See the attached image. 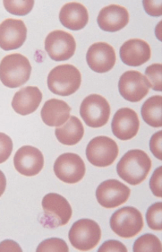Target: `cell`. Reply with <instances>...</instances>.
Masks as SVG:
<instances>
[{"label":"cell","instance_id":"1","mask_svg":"<svg viewBox=\"0 0 162 252\" xmlns=\"http://www.w3.org/2000/svg\"><path fill=\"white\" fill-rule=\"evenodd\" d=\"M152 169V160L142 150L134 149L124 155L118 161V176L133 186L141 184Z\"/></svg>","mask_w":162,"mask_h":252},{"label":"cell","instance_id":"2","mask_svg":"<svg viewBox=\"0 0 162 252\" xmlns=\"http://www.w3.org/2000/svg\"><path fill=\"white\" fill-rule=\"evenodd\" d=\"M30 61L19 53L5 56L0 62V80L6 87H20L30 79Z\"/></svg>","mask_w":162,"mask_h":252},{"label":"cell","instance_id":"3","mask_svg":"<svg viewBox=\"0 0 162 252\" xmlns=\"http://www.w3.org/2000/svg\"><path fill=\"white\" fill-rule=\"evenodd\" d=\"M81 73L76 66L69 64L54 67L48 76V87L56 95L69 96L80 88Z\"/></svg>","mask_w":162,"mask_h":252},{"label":"cell","instance_id":"4","mask_svg":"<svg viewBox=\"0 0 162 252\" xmlns=\"http://www.w3.org/2000/svg\"><path fill=\"white\" fill-rule=\"evenodd\" d=\"M42 208L44 216L41 220V224L51 229L66 225L73 215L69 202L56 193H49L43 197Z\"/></svg>","mask_w":162,"mask_h":252},{"label":"cell","instance_id":"5","mask_svg":"<svg viewBox=\"0 0 162 252\" xmlns=\"http://www.w3.org/2000/svg\"><path fill=\"white\" fill-rule=\"evenodd\" d=\"M68 238L75 249L87 252L94 249L101 242L102 230L95 221L81 219L72 225Z\"/></svg>","mask_w":162,"mask_h":252},{"label":"cell","instance_id":"6","mask_svg":"<svg viewBox=\"0 0 162 252\" xmlns=\"http://www.w3.org/2000/svg\"><path fill=\"white\" fill-rule=\"evenodd\" d=\"M109 224L115 234L125 239L135 237L144 226L142 214L133 207L118 209L112 215Z\"/></svg>","mask_w":162,"mask_h":252},{"label":"cell","instance_id":"7","mask_svg":"<svg viewBox=\"0 0 162 252\" xmlns=\"http://www.w3.org/2000/svg\"><path fill=\"white\" fill-rule=\"evenodd\" d=\"M80 115L87 126L98 128L105 126L110 117V106L100 94H91L81 102Z\"/></svg>","mask_w":162,"mask_h":252},{"label":"cell","instance_id":"8","mask_svg":"<svg viewBox=\"0 0 162 252\" xmlns=\"http://www.w3.org/2000/svg\"><path fill=\"white\" fill-rule=\"evenodd\" d=\"M118 146L108 136H101L91 139L86 147V157L92 165L109 166L118 156Z\"/></svg>","mask_w":162,"mask_h":252},{"label":"cell","instance_id":"9","mask_svg":"<svg viewBox=\"0 0 162 252\" xmlns=\"http://www.w3.org/2000/svg\"><path fill=\"white\" fill-rule=\"evenodd\" d=\"M45 50L52 61H68L75 55L76 40L65 31H53L46 37Z\"/></svg>","mask_w":162,"mask_h":252},{"label":"cell","instance_id":"10","mask_svg":"<svg viewBox=\"0 0 162 252\" xmlns=\"http://www.w3.org/2000/svg\"><path fill=\"white\" fill-rule=\"evenodd\" d=\"M84 161L76 154L66 153L61 155L54 163V172L61 182L76 184L81 182L85 175Z\"/></svg>","mask_w":162,"mask_h":252},{"label":"cell","instance_id":"11","mask_svg":"<svg viewBox=\"0 0 162 252\" xmlns=\"http://www.w3.org/2000/svg\"><path fill=\"white\" fill-rule=\"evenodd\" d=\"M118 90L127 101L138 102L147 95L150 86L147 78L141 72L130 70L125 72L120 77Z\"/></svg>","mask_w":162,"mask_h":252},{"label":"cell","instance_id":"12","mask_svg":"<svg viewBox=\"0 0 162 252\" xmlns=\"http://www.w3.org/2000/svg\"><path fill=\"white\" fill-rule=\"evenodd\" d=\"M130 189L117 180H108L97 188L96 198L105 208H115L125 204L130 197Z\"/></svg>","mask_w":162,"mask_h":252},{"label":"cell","instance_id":"13","mask_svg":"<svg viewBox=\"0 0 162 252\" xmlns=\"http://www.w3.org/2000/svg\"><path fill=\"white\" fill-rule=\"evenodd\" d=\"M15 170L22 175L35 176L44 166V157L38 148L25 146L18 149L14 157Z\"/></svg>","mask_w":162,"mask_h":252},{"label":"cell","instance_id":"14","mask_svg":"<svg viewBox=\"0 0 162 252\" xmlns=\"http://www.w3.org/2000/svg\"><path fill=\"white\" fill-rule=\"evenodd\" d=\"M117 61L116 52L111 45L106 42H96L87 51V64L96 73H107L111 70Z\"/></svg>","mask_w":162,"mask_h":252},{"label":"cell","instance_id":"15","mask_svg":"<svg viewBox=\"0 0 162 252\" xmlns=\"http://www.w3.org/2000/svg\"><path fill=\"white\" fill-rule=\"evenodd\" d=\"M140 121L136 112L130 108H122L115 113L111 122L113 135L118 139L127 141L136 136Z\"/></svg>","mask_w":162,"mask_h":252},{"label":"cell","instance_id":"16","mask_svg":"<svg viewBox=\"0 0 162 252\" xmlns=\"http://www.w3.org/2000/svg\"><path fill=\"white\" fill-rule=\"evenodd\" d=\"M27 37V28L24 21L8 18L0 24V48L13 51L24 45Z\"/></svg>","mask_w":162,"mask_h":252},{"label":"cell","instance_id":"17","mask_svg":"<svg viewBox=\"0 0 162 252\" xmlns=\"http://www.w3.org/2000/svg\"><path fill=\"white\" fill-rule=\"evenodd\" d=\"M119 53L122 62L129 66H142L152 57L151 47L140 39L127 40L121 46Z\"/></svg>","mask_w":162,"mask_h":252},{"label":"cell","instance_id":"18","mask_svg":"<svg viewBox=\"0 0 162 252\" xmlns=\"http://www.w3.org/2000/svg\"><path fill=\"white\" fill-rule=\"evenodd\" d=\"M97 22L102 30L115 32L127 26L129 23V13L122 5H108L101 10Z\"/></svg>","mask_w":162,"mask_h":252},{"label":"cell","instance_id":"19","mask_svg":"<svg viewBox=\"0 0 162 252\" xmlns=\"http://www.w3.org/2000/svg\"><path fill=\"white\" fill-rule=\"evenodd\" d=\"M41 101V90L36 86H27L15 94L12 101V107L16 113L26 116L33 113L40 106Z\"/></svg>","mask_w":162,"mask_h":252},{"label":"cell","instance_id":"20","mask_svg":"<svg viewBox=\"0 0 162 252\" xmlns=\"http://www.w3.org/2000/svg\"><path fill=\"white\" fill-rule=\"evenodd\" d=\"M59 20L62 26L69 30H81L89 22V14L84 5L72 2L61 8Z\"/></svg>","mask_w":162,"mask_h":252},{"label":"cell","instance_id":"21","mask_svg":"<svg viewBox=\"0 0 162 252\" xmlns=\"http://www.w3.org/2000/svg\"><path fill=\"white\" fill-rule=\"evenodd\" d=\"M70 112L71 108L66 101L51 99L46 101L41 109V119L47 126L58 127L68 121Z\"/></svg>","mask_w":162,"mask_h":252},{"label":"cell","instance_id":"22","mask_svg":"<svg viewBox=\"0 0 162 252\" xmlns=\"http://www.w3.org/2000/svg\"><path fill=\"white\" fill-rule=\"evenodd\" d=\"M56 138L65 146H75L81 141L84 135V128L81 121L76 116H72L65 125L56 127Z\"/></svg>","mask_w":162,"mask_h":252},{"label":"cell","instance_id":"23","mask_svg":"<svg viewBox=\"0 0 162 252\" xmlns=\"http://www.w3.org/2000/svg\"><path fill=\"white\" fill-rule=\"evenodd\" d=\"M162 95H154L149 98L142 104V119L145 123L152 127L162 126Z\"/></svg>","mask_w":162,"mask_h":252},{"label":"cell","instance_id":"24","mask_svg":"<svg viewBox=\"0 0 162 252\" xmlns=\"http://www.w3.org/2000/svg\"><path fill=\"white\" fill-rule=\"evenodd\" d=\"M133 251L135 252H162V242L156 235L146 233L135 242Z\"/></svg>","mask_w":162,"mask_h":252},{"label":"cell","instance_id":"25","mask_svg":"<svg viewBox=\"0 0 162 252\" xmlns=\"http://www.w3.org/2000/svg\"><path fill=\"white\" fill-rule=\"evenodd\" d=\"M4 5L7 12H9L12 15H26L32 10L34 1L32 0H26V1H11V0H5Z\"/></svg>","mask_w":162,"mask_h":252},{"label":"cell","instance_id":"26","mask_svg":"<svg viewBox=\"0 0 162 252\" xmlns=\"http://www.w3.org/2000/svg\"><path fill=\"white\" fill-rule=\"evenodd\" d=\"M148 226L154 231L162 230V203L158 202L148 208L146 212Z\"/></svg>","mask_w":162,"mask_h":252},{"label":"cell","instance_id":"27","mask_svg":"<svg viewBox=\"0 0 162 252\" xmlns=\"http://www.w3.org/2000/svg\"><path fill=\"white\" fill-rule=\"evenodd\" d=\"M145 77L149 82V86L154 91H162V65L153 64L145 69Z\"/></svg>","mask_w":162,"mask_h":252},{"label":"cell","instance_id":"28","mask_svg":"<svg viewBox=\"0 0 162 252\" xmlns=\"http://www.w3.org/2000/svg\"><path fill=\"white\" fill-rule=\"evenodd\" d=\"M69 251L66 242L59 238H51L40 243L37 252H67Z\"/></svg>","mask_w":162,"mask_h":252},{"label":"cell","instance_id":"29","mask_svg":"<svg viewBox=\"0 0 162 252\" xmlns=\"http://www.w3.org/2000/svg\"><path fill=\"white\" fill-rule=\"evenodd\" d=\"M13 151V141L9 136L0 133V163H3L10 157Z\"/></svg>","mask_w":162,"mask_h":252},{"label":"cell","instance_id":"30","mask_svg":"<svg viewBox=\"0 0 162 252\" xmlns=\"http://www.w3.org/2000/svg\"><path fill=\"white\" fill-rule=\"evenodd\" d=\"M162 167L160 166L154 171L150 181V188L152 193L154 196L158 197H162Z\"/></svg>","mask_w":162,"mask_h":252},{"label":"cell","instance_id":"31","mask_svg":"<svg viewBox=\"0 0 162 252\" xmlns=\"http://www.w3.org/2000/svg\"><path fill=\"white\" fill-rule=\"evenodd\" d=\"M162 131L156 132L151 138L150 149L154 157L159 160H162Z\"/></svg>","mask_w":162,"mask_h":252},{"label":"cell","instance_id":"32","mask_svg":"<svg viewBox=\"0 0 162 252\" xmlns=\"http://www.w3.org/2000/svg\"><path fill=\"white\" fill-rule=\"evenodd\" d=\"M99 252H127V249L121 242L118 241H107L98 250Z\"/></svg>","mask_w":162,"mask_h":252},{"label":"cell","instance_id":"33","mask_svg":"<svg viewBox=\"0 0 162 252\" xmlns=\"http://www.w3.org/2000/svg\"><path fill=\"white\" fill-rule=\"evenodd\" d=\"M142 4L148 15L152 16L162 15V3L158 5V1H143Z\"/></svg>","mask_w":162,"mask_h":252},{"label":"cell","instance_id":"34","mask_svg":"<svg viewBox=\"0 0 162 252\" xmlns=\"http://www.w3.org/2000/svg\"><path fill=\"white\" fill-rule=\"evenodd\" d=\"M22 252V249L18 245V243L11 241V240H6L0 243V252Z\"/></svg>","mask_w":162,"mask_h":252},{"label":"cell","instance_id":"35","mask_svg":"<svg viewBox=\"0 0 162 252\" xmlns=\"http://www.w3.org/2000/svg\"><path fill=\"white\" fill-rule=\"evenodd\" d=\"M5 188H6V179L3 172L0 171V197L4 194Z\"/></svg>","mask_w":162,"mask_h":252}]
</instances>
